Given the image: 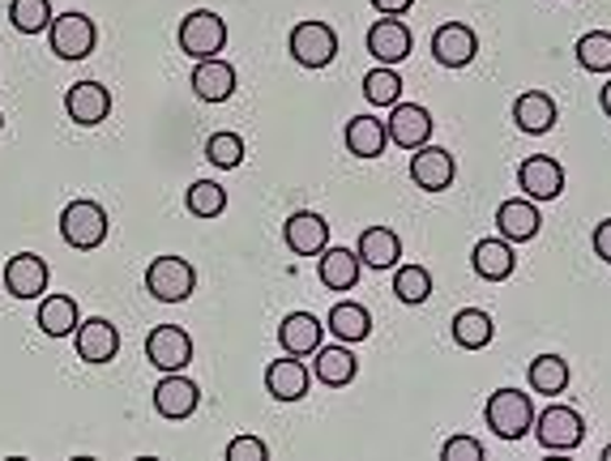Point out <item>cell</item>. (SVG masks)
<instances>
[{"label": "cell", "mask_w": 611, "mask_h": 461, "mask_svg": "<svg viewBox=\"0 0 611 461\" xmlns=\"http://www.w3.org/2000/svg\"><path fill=\"white\" fill-rule=\"evenodd\" d=\"M308 384H312V372H308V363L300 354L274 359V363L266 368V393H270L274 402H300L308 393Z\"/></svg>", "instance_id": "cell-19"}, {"label": "cell", "mask_w": 611, "mask_h": 461, "mask_svg": "<svg viewBox=\"0 0 611 461\" xmlns=\"http://www.w3.org/2000/svg\"><path fill=\"white\" fill-rule=\"evenodd\" d=\"M483 419L488 428L500 435V440H522V435L534 428V407H530V393L522 389H497L483 407Z\"/></svg>", "instance_id": "cell-2"}, {"label": "cell", "mask_w": 611, "mask_h": 461, "mask_svg": "<svg viewBox=\"0 0 611 461\" xmlns=\"http://www.w3.org/2000/svg\"><path fill=\"white\" fill-rule=\"evenodd\" d=\"M518 184L530 201H555L564 192V167L548 159V154H527L518 163Z\"/></svg>", "instance_id": "cell-13"}, {"label": "cell", "mask_w": 611, "mask_h": 461, "mask_svg": "<svg viewBox=\"0 0 611 461\" xmlns=\"http://www.w3.org/2000/svg\"><path fill=\"white\" fill-rule=\"evenodd\" d=\"M534 435L548 453H573L585 440V419L573 407H548L534 419Z\"/></svg>", "instance_id": "cell-6"}, {"label": "cell", "mask_w": 611, "mask_h": 461, "mask_svg": "<svg viewBox=\"0 0 611 461\" xmlns=\"http://www.w3.org/2000/svg\"><path fill=\"white\" fill-rule=\"evenodd\" d=\"M197 407H201V389L193 380L184 372H163V380L154 384V410L171 423H180V419L197 414Z\"/></svg>", "instance_id": "cell-12"}, {"label": "cell", "mask_w": 611, "mask_h": 461, "mask_svg": "<svg viewBox=\"0 0 611 461\" xmlns=\"http://www.w3.org/2000/svg\"><path fill=\"white\" fill-rule=\"evenodd\" d=\"M176 43H180V52L193 56V60H210V56H219L227 48V22L214 9H193L176 30Z\"/></svg>", "instance_id": "cell-3"}, {"label": "cell", "mask_w": 611, "mask_h": 461, "mask_svg": "<svg viewBox=\"0 0 611 461\" xmlns=\"http://www.w3.org/2000/svg\"><path fill=\"white\" fill-rule=\"evenodd\" d=\"M530 393H543V398H555L569 389V363L560 354H534L530 359Z\"/></svg>", "instance_id": "cell-32"}, {"label": "cell", "mask_w": 611, "mask_h": 461, "mask_svg": "<svg viewBox=\"0 0 611 461\" xmlns=\"http://www.w3.org/2000/svg\"><path fill=\"white\" fill-rule=\"evenodd\" d=\"M360 270L363 261L355 257V248H321L317 252V278H321V287H330V291H351L355 282H360Z\"/></svg>", "instance_id": "cell-22"}, {"label": "cell", "mask_w": 611, "mask_h": 461, "mask_svg": "<svg viewBox=\"0 0 611 461\" xmlns=\"http://www.w3.org/2000/svg\"><path fill=\"white\" fill-rule=\"evenodd\" d=\"M441 461H488V449L474 435H449L441 444Z\"/></svg>", "instance_id": "cell-39"}, {"label": "cell", "mask_w": 611, "mask_h": 461, "mask_svg": "<svg viewBox=\"0 0 611 461\" xmlns=\"http://www.w3.org/2000/svg\"><path fill=\"white\" fill-rule=\"evenodd\" d=\"M4 287L13 299H39L48 291V261L34 252H18L4 265Z\"/></svg>", "instance_id": "cell-20"}, {"label": "cell", "mask_w": 611, "mask_h": 461, "mask_svg": "<svg viewBox=\"0 0 611 461\" xmlns=\"http://www.w3.org/2000/svg\"><path fill=\"white\" fill-rule=\"evenodd\" d=\"M411 4H415V0H372V9H377V13H385V18H402Z\"/></svg>", "instance_id": "cell-42"}, {"label": "cell", "mask_w": 611, "mask_h": 461, "mask_svg": "<svg viewBox=\"0 0 611 461\" xmlns=\"http://www.w3.org/2000/svg\"><path fill=\"white\" fill-rule=\"evenodd\" d=\"M64 111H69V120L73 124H82V129H94V124H103L111 116V90L99 82H78L64 90Z\"/></svg>", "instance_id": "cell-16"}, {"label": "cell", "mask_w": 611, "mask_h": 461, "mask_svg": "<svg viewBox=\"0 0 611 461\" xmlns=\"http://www.w3.org/2000/svg\"><path fill=\"white\" fill-rule=\"evenodd\" d=\"M599 108L608 111V120H611V82L603 86V94H599Z\"/></svg>", "instance_id": "cell-43"}, {"label": "cell", "mask_w": 611, "mask_h": 461, "mask_svg": "<svg viewBox=\"0 0 611 461\" xmlns=\"http://www.w3.org/2000/svg\"><path fill=\"white\" fill-rule=\"evenodd\" d=\"M78 321H82V312H78L73 295H39V329L48 338H73Z\"/></svg>", "instance_id": "cell-29"}, {"label": "cell", "mask_w": 611, "mask_h": 461, "mask_svg": "<svg viewBox=\"0 0 611 461\" xmlns=\"http://www.w3.org/2000/svg\"><path fill=\"white\" fill-rule=\"evenodd\" d=\"M52 18V0H9V22L18 34H43Z\"/></svg>", "instance_id": "cell-34"}, {"label": "cell", "mask_w": 611, "mask_h": 461, "mask_svg": "<svg viewBox=\"0 0 611 461\" xmlns=\"http://www.w3.org/2000/svg\"><path fill=\"white\" fill-rule=\"evenodd\" d=\"M590 244H594V257H599V261H608V265H611V218H603V222L594 227Z\"/></svg>", "instance_id": "cell-41"}, {"label": "cell", "mask_w": 611, "mask_h": 461, "mask_svg": "<svg viewBox=\"0 0 611 461\" xmlns=\"http://www.w3.org/2000/svg\"><path fill=\"white\" fill-rule=\"evenodd\" d=\"M287 52L296 56V64H304V69H325L333 64V56H338V34H333L330 22H300V27L291 30V39H287Z\"/></svg>", "instance_id": "cell-7"}, {"label": "cell", "mask_w": 611, "mask_h": 461, "mask_svg": "<svg viewBox=\"0 0 611 461\" xmlns=\"http://www.w3.org/2000/svg\"><path fill=\"white\" fill-rule=\"evenodd\" d=\"M108 210L99 206V201H69L64 210H60V240L69 248H78V252H94V248H103L108 240Z\"/></svg>", "instance_id": "cell-1"}, {"label": "cell", "mask_w": 611, "mask_h": 461, "mask_svg": "<svg viewBox=\"0 0 611 461\" xmlns=\"http://www.w3.org/2000/svg\"><path fill=\"white\" fill-rule=\"evenodd\" d=\"M146 359L159 372H184L193 363V338L180 325H154L146 338Z\"/></svg>", "instance_id": "cell-8"}, {"label": "cell", "mask_w": 611, "mask_h": 461, "mask_svg": "<svg viewBox=\"0 0 611 461\" xmlns=\"http://www.w3.org/2000/svg\"><path fill=\"white\" fill-rule=\"evenodd\" d=\"M355 257L377 273L393 270L398 257H402V240H398V231H389V227H368L360 235V244H355Z\"/></svg>", "instance_id": "cell-27"}, {"label": "cell", "mask_w": 611, "mask_h": 461, "mask_svg": "<svg viewBox=\"0 0 611 461\" xmlns=\"http://www.w3.org/2000/svg\"><path fill=\"white\" fill-rule=\"evenodd\" d=\"M342 137H347V150H351L355 159H381L389 146L385 120H377V116H351Z\"/></svg>", "instance_id": "cell-28"}, {"label": "cell", "mask_w": 611, "mask_h": 461, "mask_svg": "<svg viewBox=\"0 0 611 461\" xmlns=\"http://www.w3.org/2000/svg\"><path fill=\"white\" fill-rule=\"evenodd\" d=\"M73 347H78V359L82 363H111L120 354V329L111 325L108 317H90V321H78L73 329Z\"/></svg>", "instance_id": "cell-11"}, {"label": "cell", "mask_w": 611, "mask_h": 461, "mask_svg": "<svg viewBox=\"0 0 611 461\" xmlns=\"http://www.w3.org/2000/svg\"><path fill=\"white\" fill-rule=\"evenodd\" d=\"M393 295L402 299V303H428L432 299V273L423 270V265H393Z\"/></svg>", "instance_id": "cell-33"}, {"label": "cell", "mask_w": 611, "mask_h": 461, "mask_svg": "<svg viewBox=\"0 0 611 461\" xmlns=\"http://www.w3.org/2000/svg\"><path fill=\"white\" fill-rule=\"evenodd\" d=\"M48 43H52V52L60 56V60H86V56L94 52V43H99V27H94L86 13L69 9V13L52 18Z\"/></svg>", "instance_id": "cell-5"}, {"label": "cell", "mask_w": 611, "mask_h": 461, "mask_svg": "<svg viewBox=\"0 0 611 461\" xmlns=\"http://www.w3.org/2000/svg\"><path fill=\"white\" fill-rule=\"evenodd\" d=\"M385 133L393 146H402V150H419V146L432 141V111L419 108V103H402V99H398V103L389 108Z\"/></svg>", "instance_id": "cell-10"}, {"label": "cell", "mask_w": 611, "mask_h": 461, "mask_svg": "<svg viewBox=\"0 0 611 461\" xmlns=\"http://www.w3.org/2000/svg\"><path fill=\"white\" fill-rule=\"evenodd\" d=\"M449 333H453V342H458L462 351H483V347L492 342L497 325H492V317H488L483 308H462V312L449 321Z\"/></svg>", "instance_id": "cell-30"}, {"label": "cell", "mask_w": 611, "mask_h": 461, "mask_svg": "<svg viewBox=\"0 0 611 461\" xmlns=\"http://www.w3.org/2000/svg\"><path fill=\"white\" fill-rule=\"evenodd\" d=\"M360 372V363H355V354L347 342H338V347H317L312 351V377L321 380L325 389H342V384H351Z\"/></svg>", "instance_id": "cell-25"}, {"label": "cell", "mask_w": 611, "mask_h": 461, "mask_svg": "<svg viewBox=\"0 0 611 461\" xmlns=\"http://www.w3.org/2000/svg\"><path fill=\"white\" fill-rule=\"evenodd\" d=\"M471 265L483 282H504L518 270V252H513L509 240H479L471 252Z\"/></svg>", "instance_id": "cell-26"}, {"label": "cell", "mask_w": 611, "mask_h": 461, "mask_svg": "<svg viewBox=\"0 0 611 461\" xmlns=\"http://www.w3.org/2000/svg\"><path fill=\"white\" fill-rule=\"evenodd\" d=\"M325 329H330L338 342H363L368 333H372V317H368V308L363 303H333L330 308V321H325Z\"/></svg>", "instance_id": "cell-31"}, {"label": "cell", "mask_w": 611, "mask_h": 461, "mask_svg": "<svg viewBox=\"0 0 611 461\" xmlns=\"http://www.w3.org/2000/svg\"><path fill=\"white\" fill-rule=\"evenodd\" d=\"M193 94L201 103H227L236 94V64H227L222 56L197 60L193 64Z\"/></svg>", "instance_id": "cell-21"}, {"label": "cell", "mask_w": 611, "mask_h": 461, "mask_svg": "<svg viewBox=\"0 0 611 461\" xmlns=\"http://www.w3.org/2000/svg\"><path fill=\"white\" fill-rule=\"evenodd\" d=\"M543 218H539V206L530 197H513V201H500L497 206V231L500 240L509 244H530L539 235Z\"/></svg>", "instance_id": "cell-17"}, {"label": "cell", "mask_w": 611, "mask_h": 461, "mask_svg": "<svg viewBox=\"0 0 611 461\" xmlns=\"http://www.w3.org/2000/svg\"><path fill=\"white\" fill-rule=\"evenodd\" d=\"M578 64L585 73H611V30H590L578 39Z\"/></svg>", "instance_id": "cell-36"}, {"label": "cell", "mask_w": 611, "mask_h": 461, "mask_svg": "<svg viewBox=\"0 0 611 461\" xmlns=\"http://www.w3.org/2000/svg\"><path fill=\"white\" fill-rule=\"evenodd\" d=\"M0 129H4V116H0Z\"/></svg>", "instance_id": "cell-45"}, {"label": "cell", "mask_w": 611, "mask_h": 461, "mask_svg": "<svg viewBox=\"0 0 611 461\" xmlns=\"http://www.w3.org/2000/svg\"><path fill=\"white\" fill-rule=\"evenodd\" d=\"M282 244L291 248L296 257H317L321 248L330 244V222L312 210H296L282 222Z\"/></svg>", "instance_id": "cell-18"}, {"label": "cell", "mask_w": 611, "mask_h": 461, "mask_svg": "<svg viewBox=\"0 0 611 461\" xmlns=\"http://www.w3.org/2000/svg\"><path fill=\"white\" fill-rule=\"evenodd\" d=\"M270 458V449H266V440H257V435H236L231 444H227V461H266Z\"/></svg>", "instance_id": "cell-40"}, {"label": "cell", "mask_w": 611, "mask_h": 461, "mask_svg": "<svg viewBox=\"0 0 611 461\" xmlns=\"http://www.w3.org/2000/svg\"><path fill=\"white\" fill-rule=\"evenodd\" d=\"M184 206H189L193 218H219L222 210H227V189L214 184V180H197V184H189Z\"/></svg>", "instance_id": "cell-37"}, {"label": "cell", "mask_w": 611, "mask_h": 461, "mask_svg": "<svg viewBox=\"0 0 611 461\" xmlns=\"http://www.w3.org/2000/svg\"><path fill=\"white\" fill-rule=\"evenodd\" d=\"M363 99L377 103V108H393L402 99V78L393 64H377L368 78H363Z\"/></svg>", "instance_id": "cell-35"}, {"label": "cell", "mask_w": 611, "mask_h": 461, "mask_svg": "<svg viewBox=\"0 0 611 461\" xmlns=\"http://www.w3.org/2000/svg\"><path fill=\"white\" fill-rule=\"evenodd\" d=\"M555 99L548 90H527V94H518V103H513V124L522 129L527 137H543L555 129Z\"/></svg>", "instance_id": "cell-23"}, {"label": "cell", "mask_w": 611, "mask_h": 461, "mask_svg": "<svg viewBox=\"0 0 611 461\" xmlns=\"http://www.w3.org/2000/svg\"><path fill=\"white\" fill-rule=\"evenodd\" d=\"M321 333H325V325L312 312H287L278 321V347H282V354H300L304 359V354L321 347Z\"/></svg>", "instance_id": "cell-24"}, {"label": "cell", "mask_w": 611, "mask_h": 461, "mask_svg": "<svg viewBox=\"0 0 611 461\" xmlns=\"http://www.w3.org/2000/svg\"><path fill=\"white\" fill-rule=\"evenodd\" d=\"M603 461H611V444H608V449H603Z\"/></svg>", "instance_id": "cell-44"}, {"label": "cell", "mask_w": 611, "mask_h": 461, "mask_svg": "<svg viewBox=\"0 0 611 461\" xmlns=\"http://www.w3.org/2000/svg\"><path fill=\"white\" fill-rule=\"evenodd\" d=\"M146 291L159 303H184L197 291V270L184 257H154L146 270Z\"/></svg>", "instance_id": "cell-4"}, {"label": "cell", "mask_w": 611, "mask_h": 461, "mask_svg": "<svg viewBox=\"0 0 611 461\" xmlns=\"http://www.w3.org/2000/svg\"><path fill=\"white\" fill-rule=\"evenodd\" d=\"M206 159L222 171H236V167L244 163V137L240 133H214L206 141Z\"/></svg>", "instance_id": "cell-38"}, {"label": "cell", "mask_w": 611, "mask_h": 461, "mask_svg": "<svg viewBox=\"0 0 611 461\" xmlns=\"http://www.w3.org/2000/svg\"><path fill=\"white\" fill-rule=\"evenodd\" d=\"M432 56L444 69H467L474 56H479V34L467 22H444L432 34Z\"/></svg>", "instance_id": "cell-14"}, {"label": "cell", "mask_w": 611, "mask_h": 461, "mask_svg": "<svg viewBox=\"0 0 611 461\" xmlns=\"http://www.w3.org/2000/svg\"><path fill=\"white\" fill-rule=\"evenodd\" d=\"M368 52H372V60L377 64H402L407 56H411V48H415V39H411V27L402 22V18H377L372 27H368Z\"/></svg>", "instance_id": "cell-9"}, {"label": "cell", "mask_w": 611, "mask_h": 461, "mask_svg": "<svg viewBox=\"0 0 611 461\" xmlns=\"http://www.w3.org/2000/svg\"><path fill=\"white\" fill-rule=\"evenodd\" d=\"M453 176H458V163H453L449 150H441V146H419V150H411V180H415V189L444 192L453 184Z\"/></svg>", "instance_id": "cell-15"}]
</instances>
